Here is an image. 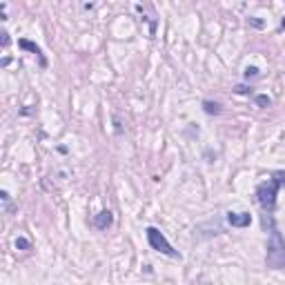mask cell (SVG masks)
<instances>
[{"mask_svg":"<svg viewBox=\"0 0 285 285\" xmlns=\"http://www.w3.org/2000/svg\"><path fill=\"white\" fill-rule=\"evenodd\" d=\"M111 223H114V214H111L109 209H103L101 214H96V216H94L92 225L96 227V230H107Z\"/></svg>","mask_w":285,"mask_h":285,"instance_id":"6","label":"cell"},{"mask_svg":"<svg viewBox=\"0 0 285 285\" xmlns=\"http://www.w3.org/2000/svg\"><path fill=\"white\" fill-rule=\"evenodd\" d=\"M227 223L232 227H250L252 214L250 212H230L227 214Z\"/></svg>","mask_w":285,"mask_h":285,"instance_id":"4","label":"cell"},{"mask_svg":"<svg viewBox=\"0 0 285 285\" xmlns=\"http://www.w3.org/2000/svg\"><path fill=\"white\" fill-rule=\"evenodd\" d=\"M18 47L20 49H27V52H31V53H36V56H38V60H40V67H47V60H45V56H43V49H40L36 43H31V40H27V38H20L18 40Z\"/></svg>","mask_w":285,"mask_h":285,"instance_id":"5","label":"cell"},{"mask_svg":"<svg viewBox=\"0 0 285 285\" xmlns=\"http://www.w3.org/2000/svg\"><path fill=\"white\" fill-rule=\"evenodd\" d=\"M7 45H9V34L2 31V47H7Z\"/></svg>","mask_w":285,"mask_h":285,"instance_id":"11","label":"cell"},{"mask_svg":"<svg viewBox=\"0 0 285 285\" xmlns=\"http://www.w3.org/2000/svg\"><path fill=\"white\" fill-rule=\"evenodd\" d=\"M16 250L27 252V250H31V243L27 241V238H25V236H18V238H16Z\"/></svg>","mask_w":285,"mask_h":285,"instance_id":"8","label":"cell"},{"mask_svg":"<svg viewBox=\"0 0 285 285\" xmlns=\"http://www.w3.org/2000/svg\"><path fill=\"white\" fill-rule=\"evenodd\" d=\"M265 265L270 270H281L285 267V238L276 227H270V241H267V256Z\"/></svg>","mask_w":285,"mask_h":285,"instance_id":"2","label":"cell"},{"mask_svg":"<svg viewBox=\"0 0 285 285\" xmlns=\"http://www.w3.org/2000/svg\"><path fill=\"white\" fill-rule=\"evenodd\" d=\"M203 109H205V114H209V116H218V114H221V105L214 103V101H205Z\"/></svg>","mask_w":285,"mask_h":285,"instance_id":"7","label":"cell"},{"mask_svg":"<svg viewBox=\"0 0 285 285\" xmlns=\"http://www.w3.org/2000/svg\"><path fill=\"white\" fill-rule=\"evenodd\" d=\"M281 187H285V172H272V179L256 187V198L265 214H272L276 209V194Z\"/></svg>","mask_w":285,"mask_h":285,"instance_id":"1","label":"cell"},{"mask_svg":"<svg viewBox=\"0 0 285 285\" xmlns=\"http://www.w3.org/2000/svg\"><path fill=\"white\" fill-rule=\"evenodd\" d=\"M145 232H147V241H150L152 250L160 252V254H165V256H172V259H181V254L172 245H169V241L163 236V232H160V230H156V227H147Z\"/></svg>","mask_w":285,"mask_h":285,"instance_id":"3","label":"cell"},{"mask_svg":"<svg viewBox=\"0 0 285 285\" xmlns=\"http://www.w3.org/2000/svg\"><path fill=\"white\" fill-rule=\"evenodd\" d=\"M256 105H259V107H270V105H272L270 96H265V94H261V96H256Z\"/></svg>","mask_w":285,"mask_h":285,"instance_id":"9","label":"cell"},{"mask_svg":"<svg viewBox=\"0 0 285 285\" xmlns=\"http://www.w3.org/2000/svg\"><path fill=\"white\" fill-rule=\"evenodd\" d=\"M0 196H2V201H9V192H5V189H2V192H0Z\"/></svg>","mask_w":285,"mask_h":285,"instance_id":"12","label":"cell"},{"mask_svg":"<svg viewBox=\"0 0 285 285\" xmlns=\"http://www.w3.org/2000/svg\"><path fill=\"white\" fill-rule=\"evenodd\" d=\"M259 74H261L259 67H247L245 69V78H254V76H259Z\"/></svg>","mask_w":285,"mask_h":285,"instance_id":"10","label":"cell"}]
</instances>
